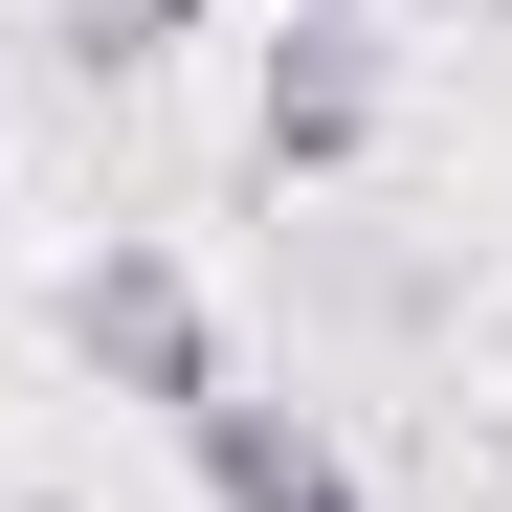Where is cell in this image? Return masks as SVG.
<instances>
[{"label":"cell","instance_id":"8","mask_svg":"<svg viewBox=\"0 0 512 512\" xmlns=\"http://www.w3.org/2000/svg\"><path fill=\"white\" fill-rule=\"evenodd\" d=\"M23 512H67V490H23Z\"/></svg>","mask_w":512,"mask_h":512},{"label":"cell","instance_id":"6","mask_svg":"<svg viewBox=\"0 0 512 512\" xmlns=\"http://www.w3.org/2000/svg\"><path fill=\"white\" fill-rule=\"evenodd\" d=\"M268 23H312V0H268Z\"/></svg>","mask_w":512,"mask_h":512},{"label":"cell","instance_id":"2","mask_svg":"<svg viewBox=\"0 0 512 512\" xmlns=\"http://www.w3.org/2000/svg\"><path fill=\"white\" fill-rule=\"evenodd\" d=\"M179 446H201V512H379V490H357V446H334L312 401H245V379H223Z\"/></svg>","mask_w":512,"mask_h":512},{"label":"cell","instance_id":"3","mask_svg":"<svg viewBox=\"0 0 512 512\" xmlns=\"http://www.w3.org/2000/svg\"><path fill=\"white\" fill-rule=\"evenodd\" d=\"M357 156H379V45L312 0V23H268V179H357Z\"/></svg>","mask_w":512,"mask_h":512},{"label":"cell","instance_id":"4","mask_svg":"<svg viewBox=\"0 0 512 512\" xmlns=\"http://www.w3.org/2000/svg\"><path fill=\"white\" fill-rule=\"evenodd\" d=\"M45 23H67V67H90V90H134V67H156V45H179V23H201V0H45Z\"/></svg>","mask_w":512,"mask_h":512},{"label":"cell","instance_id":"5","mask_svg":"<svg viewBox=\"0 0 512 512\" xmlns=\"http://www.w3.org/2000/svg\"><path fill=\"white\" fill-rule=\"evenodd\" d=\"M490 468H512V401H490Z\"/></svg>","mask_w":512,"mask_h":512},{"label":"cell","instance_id":"1","mask_svg":"<svg viewBox=\"0 0 512 512\" xmlns=\"http://www.w3.org/2000/svg\"><path fill=\"white\" fill-rule=\"evenodd\" d=\"M67 357H90L112 401H156V423H201L223 401V312H201L179 245H90V268H67Z\"/></svg>","mask_w":512,"mask_h":512},{"label":"cell","instance_id":"7","mask_svg":"<svg viewBox=\"0 0 512 512\" xmlns=\"http://www.w3.org/2000/svg\"><path fill=\"white\" fill-rule=\"evenodd\" d=\"M468 23H512V0H468Z\"/></svg>","mask_w":512,"mask_h":512}]
</instances>
